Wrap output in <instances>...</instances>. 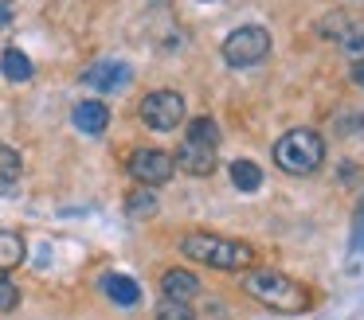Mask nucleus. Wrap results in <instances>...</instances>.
<instances>
[{"label":"nucleus","mask_w":364,"mask_h":320,"mask_svg":"<svg viewBox=\"0 0 364 320\" xmlns=\"http://www.w3.org/2000/svg\"><path fill=\"white\" fill-rule=\"evenodd\" d=\"M181 254L192 258V262H204L212 270H251L255 262V250L247 242L235 238H223V234H208V231H192L181 238Z\"/></svg>","instance_id":"2"},{"label":"nucleus","mask_w":364,"mask_h":320,"mask_svg":"<svg viewBox=\"0 0 364 320\" xmlns=\"http://www.w3.org/2000/svg\"><path fill=\"white\" fill-rule=\"evenodd\" d=\"M341 47L353 62H364V23H348V31L341 35Z\"/></svg>","instance_id":"17"},{"label":"nucleus","mask_w":364,"mask_h":320,"mask_svg":"<svg viewBox=\"0 0 364 320\" xmlns=\"http://www.w3.org/2000/svg\"><path fill=\"white\" fill-rule=\"evenodd\" d=\"M353 250H364V203L356 211V226H353Z\"/></svg>","instance_id":"20"},{"label":"nucleus","mask_w":364,"mask_h":320,"mask_svg":"<svg viewBox=\"0 0 364 320\" xmlns=\"http://www.w3.org/2000/svg\"><path fill=\"white\" fill-rule=\"evenodd\" d=\"M28 258V246L16 231H0V270H16Z\"/></svg>","instance_id":"13"},{"label":"nucleus","mask_w":364,"mask_h":320,"mask_svg":"<svg viewBox=\"0 0 364 320\" xmlns=\"http://www.w3.org/2000/svg\"><path fill=\"white\" fill-rule=\"evenodd\" d=\"M20 304V289L9 277H0V312H12Z\"/></svg>","instance_id":"19"},{"label":"nucleus","mask_w":364,"mask_h":320,"mask_svg":"<svg viewBox=\"0 0 364 320\" xmlns=\"http://www.w3.org/2000/svg\"><path fill=\"white\" fill-rule=\"evenodd\" d=\"M12 23V0H0V31Z\"/></svg>","instance_id":"21"},{"label":"nucleus","mask_w":364,"mask_h":320,"mask_svg":"<svg viewBox=\"0 0 364 320\" xmlns=\"http://www.w3.org/2000/svg\"><path fill=\"white\" fill-rule=\"evenodd\" d=\"M129 78H134L129 62L106 59V62H95V67H90L87 75H82V82H87L90 90H98V94H118L122 86H129Z\"/></svg>","instance_id":"8"},{"label":"nucleus","mask_w":364,"mask_h":320,"mask_svg":"<svg viewBox=\"0 0 364 320\" xmlns=\"http://www.w3.org/2000/svg\"><path fill=\"white\" fill-rule=\"evenodd\" d=\"M157 320H196V312L188 309V301H168V297H161Z\"/></svg>","instance_id":"18"},{"label":"nucleus","mask_w":364,"mask_h":320,"mask_svg":"<svg viewBox=\"0 0 364 320\" xmlns=\"http://www.w3.org/2000/svg\"><path fill=\"white\" fill-rule=\"evenodd\" d=\"M102 293L110 297L114 304H122V309H134V304L141 301V285H137L134 277H126V273H106Z\"/></svg>","instance_id":"10"},{"label":"nucleus","mask_w":364,"mask_h":320,"mask_svg":"<svg viewBox=\"0 0 364 320\" xmlns=\"http://www.w3.org/2000/svg\"><path fill=\"white\" fill-rule=\"evenodd\" d=\"M353 82L364 90V62H353Z\"/></svg>","instance_id":"22"},{"label":"nucleus","mask_w":364,"mask_h":320,"mask_svg":"<svg viewBox=\"0 0 364 320\" xmlns=\"http://www.w3.org/2000/svg\"><path fill=\"white\" fill-rule=\"evenodd\" d=\"M243 289L259 304H267V309H274V312H286V316L306 312V304H309L306 285L286 277L282 270H243Z\"/></svg>","instance_id":"1"},{"label":"nucleus","mask_w":364,"mask_h":320,"mask_svg":"<svg viewBox=\"0 0 364 320\" xmlns=\"http://www.w3.org/2000/svg\"><path fill=\"white\" fill-rule=\"evenodd\" d=\"M215 153H220V125L212 117H196L184 129V140L176 148L173 164L188 176H212L215 172Z\"/></svg>","instance_id":"3"},{"label":"nucleus","mask_w":364,"mask_h":320,"mask_svg":"<svg viewBox=\"0 0 364 320\" xmlns=\"http://www.w3.org/2000/svg\"><path fill=\"white\" fill-rule=\"evenodd\" d=\"M321 160H325V140L314 129H290L274 145V164L290 176H309V172L321 168Z\"/></svg>","instance_id":"4"},{"label":"nucleus","mask_w":364,"mask_h":320,"mask_svg":"<svg viewBox=\"0 0 364 320\" xmlns=\"http://www.w3.org/2000/svg\"><path fill=\"white\" fill-rule=\"evenodd\" d=\"M20 172H24L20 153H16V148H9V145H0V192H9V187L20 180Z\"/></svg>","instance_id":"16"},{"label":"nucleus","mask_w":364,"mask_h":320,"mask_svg":"<svg viewBox=\"0 0 364 320\" xmlns=\"http://www.w3.org/2000/svg\"><path fill=\"white\" fill-rule=\"evenodd\" d=\"M196 293H200L196 273H188V270H165V277H161V297H168V301H192Z\"/></svg>","instance_id":"11"},{"label":"nucleus","mask_w":364,"mask_h":320,"mask_svg":"<svg viewBox=\"0 0 364 320\" xmlns=\"http://www.w3.org/2000/svg\"><path fill=\"white\" fill-rule=\"evenodd\" d=\"M231 184L239 187V192H259L262 187V168L251 160H235L231 164Z\"/></svg>","instance_id":"15"},{"label":"nucleus","mask_w":364,"mask_h":320,"mask_svg":"<svg viewBox=\"0 0 364 320\" xmlns=\"http://www.w3.org/2000/svg\"><path fill=\"white\" fill-rule=\"evenodd\" d=\"M141 121L157 133H173L184 121V98L176 90H153L141 101Z\"/></svg>","instance_id":"6"},{"label":"nucleus","mask_w":364,"mask_h":320,"mask_svg":"<svg viewBox=\"0 0 364 320\" xmlns=\"http://www.w3.org/2000/svg\"><path fill=\"white\" fill-rule=\"evenodd\" d=\"M106 125H110V109L102 101H79L75 106V129L87 133V137H102Z\"/></svg>","instance_id":"9"},{"label":"nucleus","mask_w":364,"mask_h":320,"mask_svg":"<svg viewBox=\"0 0 364 320\" xmlns=\"http://www.w3.org/2000/svg\"><path fill=\"white\" fill-rule=\"evenodd\" d=\"M126 215L129 219H153L157 215V195H153V187H134L126 199Z\"/></svg>","instance_id":"14"},{"label":"nucleus","mask_w":364,"mask_h":320,"mask_svg":"<svg viewBox=\"0 0 364 320\" xmlns=\"http://www.w3.org/2000/svg\"><path fill=\"white\" fill-rule=\"evenodd\" d=\"M0 75L9 78V82H32L36 67H32V59H28L20 47H9V51L0 55Z\"/></svg>","instance_id":"12"},{"label":"nucleus","mask_w":364,"mask_h":320,"mask_svg":"<svg viewBox=\"0 0 364 320\" xmlns=\"http://www.w3.org/2000/svg\"><path fill=\"white\" fill-rule=\"evenodd\" d=\"M129 176L137 180V184H145V187H161V184H168L173 180V156L165 153V148H137V153H129Z\"/></svg>","instance_id":"7"},{"label":"nucleus","mask_w":364,"mask_h":320,"mask_svg":"<svg viewBox=\"0 0 364 320\" xmlns=\"http://www.w3.org/2000/svg\"><path fill=\"white\" fill-rule=\"evenodd\" d=\"M270 55V31L259 23H243L223 39V59L228 67H255Z\"/></svg>","instance_id":"5"}]
</instances>
